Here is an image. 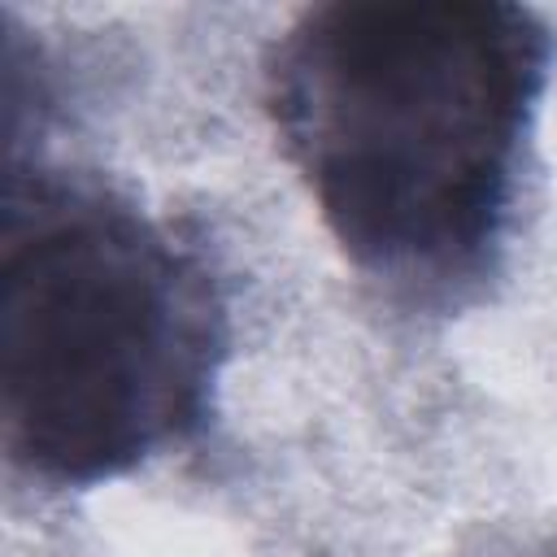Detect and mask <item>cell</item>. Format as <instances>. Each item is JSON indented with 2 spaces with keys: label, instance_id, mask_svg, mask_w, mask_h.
I'll use <instances>...</instances> for the list:
<instances>
[{
  "label": "cell",
  "instance_id": "1",
  "mask_svg": "<svg viewBox=\"0 0 557 557\" xmlns=\"http://www.w3.org/2000/svg\"><path fill=\"white\" fill-rule=\"evenodd\" d=\"M553 30L505 0H331L265 57V109L348 261L418 305L492 278Z\"/></svg>",
  "mask_w": 557,
  "mask_h": 557
},
{
  "label": "cell",
  "instance_id": "2",
  "mask_svg": "<svg viewBox=\"0 0 557 557\" xmlns=\"http://www.w3.org/2000/svg\"><path fill=\"white\" fill-rule=\"evenodd\" d=\"M226 309L196 244L100 178H13L0 239V426L17 470L91 487L200 431Z\"/></svg>",
  "mask_w": 557,
  "mask_h": 557
}]
</instances>
